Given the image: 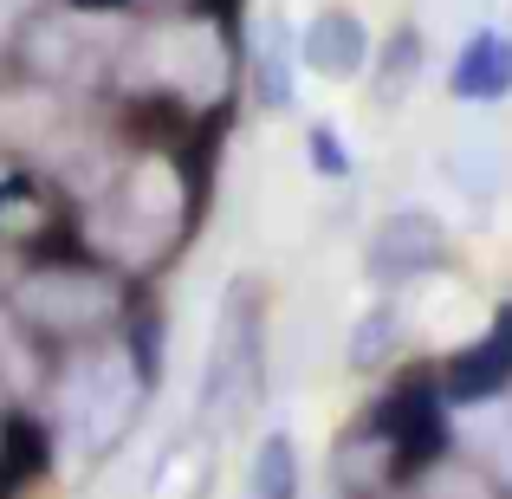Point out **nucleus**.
<instances>
[{
  "instance_id": "nucleus-1",
  "label": "nucleus",
  "mask_w": 512,
  "mask_h": 499,
  "mask_svg": "<svg viewBox=\"0 0 512 499\" xmlns=\"http://www.w3.org/2000/svg\"><path fill=\"white\" fill-rule=\"evenodd\" d=\"M201 208H208V150L143 143V150H124V163L98 195L72 208V227L85 253L150 286L201 234Z\"/></svg>"
},
{
  "instance_id": "nucleus-2",
  "label": "nucleus",
  "mask_w": 512,
  "mask_h": 499,
  "mask_svg": "<svg viewBox=\"0 0 512 499\" xmlns=\"http://www.w3.org/2000/svg\"><path fill=\"white\" fill-rule=\"evenodd\" d=\"M143 292L150 286L124 279L117 266H104L98 253H85V247H59V253H39V260H20L7 279H0L7 312L20 318L46 350L117 337L124 318H130V305H137Z\"/></svg>"
},
{
  "instance_id": "nucleus-3",
  "label": "nucleus",
  "mask_w": 512,
  "mask_h": 499,
  "mask_svg": "<svg viewBox=\"0 0 512 499\" xmlns=\"http://www.w3.org/2000/svg\"><path fill=\"white\" fill-rule=\"evenodd\" d=\"M273 383V337H266V292L260 279H227L221 292V318L208 337V363L195 383V428H208L214 441L253 415L266 402Z\"/></svg>"
},
{
  "instance_id": "nucleus-4",
  "label": "nucleus",
  "mask_w": 512,
  "mask_h": 499,
  "mask_svg": "<svg viewBox=\"0 0 512 499\" xmlns=\"http://www.w3.org/2000/svg\"><path fill=\"white\" fill-rule=\"evenodd\" d=\"M130 26L137 20H98V13H72L59 0H46L20 20V33L7 46V72L20 85L59 91V98H98Z\"/></svg>"
},
{
  "instance_id": "nucleus-5",
  "label": "nucleus",
  "mask_w": 512,
  "mask_h": 499,
  "mask_svg": "<svg viewBox=\"0 0 512 499\" xmlns=\"http://www.w3.org/2000/svg\"><path fill=\"white\" fill-rule=\"evenodd\" d=\"M78 247L72 201L33 156L0 150V260H39V253Z\"/></svg>"
},
{
  "instance_id": "nucleus-6",
  "label": "nucleus",
  "mask_w": 512,
  "mask_h": 499,
  "mask_svg": "<svg viewBox=\"0 0 512 499\" xmlns=\"http://www.w3.org/2000/svg\"><path fill=\"white\" fill-rule=\"evenodd\" d=\"M448 266H454L448 221H441L435 208H422V201L389 208L383 221L370 227V240H363V279H370L376 292H415L422 279L448 273Z\"/></svg>"
},
{
  "instance_id": "nucleus-7",
  "label": "nucleus",
  "mask_w": 512,
  "mask_h": 499,
  "mask_svg": "<svg viewBox=\"0 0 512 499\" xmlns=\"http://www.w3.org/2000/svg\"><path fill=\"white\" fill-rule=\"evenodd\" d=\"M292 46H299V65L312 78H325V85H350V78L370 72V26H363L357 7H318L312 20L292 33Z\"/></svg>"
},
{
  "instance_id": "nucleus-8",
  "label": "nucleus",
  "mask_w": 512,
  "mask_h": 499,
  "mask_svg": "<svg viewBox=\"0 0 512 499\" xmlns=\"http://www.w3.org/2000/svg\"><path fill=\"white\" fill-rule=\"evenodd\" d=\"M402 350H409V299L402 292H376L338 331V363L350 376H383L389 363H402Z\"/></svg>"
},
{
  "instance_id": "nucleus-9",
  "label": "nucleus",
  "mask_w": 512,
  "mask_h": 499,
  "mask_svg": "<svg viewBox=\"0 0 512 499\" xmlns=\"http://www.w3.org/2000/svg\"><path fill=\"white\" fill-rule=\"evenodd\" d=\"M435 383H441V402H448V409H487V402H506L512 396V350L487 331V337H474V344H461L454 357H441Z\"/></svg>"
},
{
  "instance_id": "nucleus-10",
  "label": "nucleus",
  "mask_w": 512,
  "mask_h": 499,
  "mask_svg": "<svg viewBox=\"0 0 512 499\" xmlns=\"http://www.w3.org/2000/svg\"><path fill=\"white\" fill-rule=\"evenodd\" d=\"M402 480L409 474H402L396 448L383 441V428L357 415L338 435V448H331V487H338V499H376V493L402 487Z\"/></svg>"
},
{
  "instance_id": "nucleus-11",
  "label": "nucleus",
  "mask_w": 512,
  "mask_h": 499,
  "mask_svg": "<svg viewBox=\"0 0 512 499\" xmlns=\"http://www.w3.org/2000/svg\"><path fill=\"white\" fill-rule=\"evenodd\" d=\"M292 72H299V46H292L286 20H253L247 52H240V85L260 111H292Z\"/></svg>"
},
{
  "instance_id": "nucleus-12",
  "label": "nucleus",
  "mask_w": 512,
  "mask_h": 499,
  "mask_svg": "<svg viewBox=\"0 0 512 499\" xmlns=\"http://www.w3.org/2000/svg\"><path fill=\"white\" fill-rule=\"evenodd\" d=\"M448 98L454 104H500L512 98V33L500 26H480V33L461 39L448 65Z\"/></svg>"
},
{
  "instance_id": "nucleus-13",
  "label": "nucleus",
  "mask_w": 512,
  "mask_h": 499,
  "mask_svg": "<svg viewBox=\"0 0 512 499\" xmlns=\"http://www.w3.org/2000/svg\"><path fill=\"white\" fill-rule=\"evenodd\" d=\"M214 480V435L208 428H182L143 474V499H208Z\"/></svg>"
},
{
  "instance_id": "nucleus-14",
  "label": "nucleus",
  "mask_w": 512,
  "mask_h": 499,
  "mask_svg": "<svg viewBox=\"0 0 512 499\" xmlns=\"http://www.w3.org/2000/svg\"><path fill=\"white\" fill-rule=\"evenodd\" d=\"M422 65H428V39H422V26H415V20H402L396 33H389L383 46L370 52V72H363V78H370V104H376V111H396V104H409Z\"/></svg>"
},
{
  "instance_id": "nucleus-15",
  "label": "nucleus",
  "mask_w": 512,
  "mask_h": 499,
  "mask_svg": "<svg viewBox=\"0 0 512 499\" xmlns=\"http://www.w3.org/2000/svg\"><path fill=\"white\" fill-rule=\"evenodd\" d=\"M117 344H124V363H130V376H137V389L156 396V389H163V370H169V318H163V305H156L150 292L130 305Z\"/></svg>"
},
{
  "instance_id": "nucleus-16",
  "label": "nucleus",
  "mask_w": 512,
  "mask_h": 499,
  "mask_svg": "<svg viewBox=\"0 0 512 499\" xmlns=\"http://www.w3.org/2000/svg\"><path fill=\"white\" fill-rule=\"evenodd\" d=\"M247 499H305V461L286 428H266L247 454Z\"/></svg>"
},
{
  "instance_id": "nucleus-17",
  "label": "nucleus",
  "mask_w": 512,
  "mask_h": 499,
  "mask_svg": "<svg viewBox=\"0 0 512 499\" xmlns=\"http://www.w3.org/2000/svg\"><path fill=\"white\" fill-rule=\"evenodd\" d=\"M441 175H448V182L461 188V195L487 201V195H500L506 163H500V150H487V143H454V150L441 156Z\"/></svg>"
},
{
  "instance_id": "nucleus-18",
  "label": "nucleus",
  "mask_w": 512,
  "mask_h": 499,
  "mask_svg": "<svg viewBox=\"0 0 512 499\" xmlns=\"http://www.w3.org/2000/svg\"><path fill=\"white\" fill-rule=\"evenodd\" d=\"M305 163H312V175H325V182H350L357 175V156L338 137V124H305Z\"/></svg>"
},
{
  "instance_id": "nucleus-19",
  "label": "nucleus",
  "mask_w": 512,
  "mask_h": 499,
  "mask_svg": "<svg viewBox=\"0 0 512 499\" xmlns=\"http://www.w3.org/2000/svg\"><path fill=\"white\" fill-rule=\"evenodd\" d=\"M0 499H59V493H52V474H33V480H13V487H0Z\"/></svg>"
},
{
  "instance_id": "nucleus-20",
  "label": "nucleus",
  "mask_w": 512,
  "mask_h": 499,
  "mask_svg": "<svg viewBox=\"0 0 512 499\" xmlns=\"http://www.w3.org/2000/svg\"><path fill=\"white\" fill-rule=\"evenodd\" d=\"M506 499H512V493H506Z\"/></svg>"
}]
</instances>
